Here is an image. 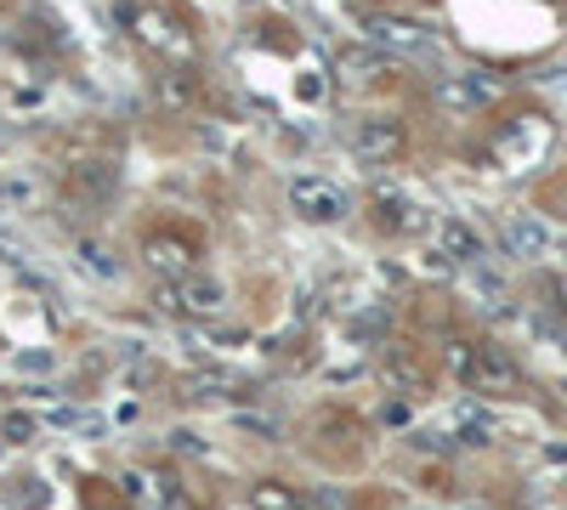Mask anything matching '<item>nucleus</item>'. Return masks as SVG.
I'll list each match as a JSON object with an SVG mask.
<instances>
[{
	"instance_id": "nucleus-9",
	"label": "nucleus",
	"mask_w": 567,
	"mask_h": 510,
	"mask_svg": "<svg viewBox=\"0 0 567 510\" xmlns=\"http://www.w3.org/2000/svg\"><path fill=\"white\" fill-rule=\"evenodd\" d=\"M533 154H540V131H533L528 120H517L506 136H499V159H506L511 170H517V165H533Z\"/></svg>"
},
{
	"instance_id": "nucleus-5",
	"label": "nucleus",
	"mask_w": 567,
	"mask_h": 510,
	"mask_svg": "<svg viewBox=\"0 0 567 510\" xmlns=\"http://www.w3.org/2000/svg\"><path fill=\"white\" fill-rule=\"evenodd\" d=\"M506 250L511 256H545L551 250V227L540 216H511L506 222Z\"/></svg>"
},
{
	"instance_id": "nucleus-15",
	"label": "nucleus",
	"mask_w": 567,
	"mask_h": 510,
	"mask_svg": "<svg viewBox=\"0 0 567 510\" xmlns=\"http://www.w3.org/2000/svg\"><path fill=\"white\" fill-rule=\"evenodd\" d=\"M7 431H12V442H23V437H29V431H35V426H29L23 415H12V420H7Z\"/></svg>"
},
{
	"instance_id": "nucleus-4",
	"label": "nucleus",
	"mask_w": 567,
	"mask_h": 510,
	"mask_svg": "<svg viewBox=\"0 0 567 510\" xmlns=\"http://www.w3.org/2000/svg\"><path fill=\"white\" fill-rule=\"evenodd\" d=\"M370 41L415 57V52H431V29H420L415 18H370Z\"/></svg>"
},
{
	"instance_id": "nucleus-11",
	"label": "nucleus",
	"mask_w": 567,
	"mask_h": 510,
	"mask_svg": "<svg viewBox=\"0 0 567 510\" xmlns=\"http://www.w3.org/2000/svg\"><path fill=\"white\" fill-rule=\"evenodd\" d=\"M438 245H443L454 261H477V256H483V238H477L472 227H465L460 216H449V222L438 227Z\"/></svg>"
},
{
	"instance_id": "nucleus-3",
	"label": "nucleus",
	"mask_w": 567,
	"mask_h": 510,
	"mask_svg": "<svg viewBox=\"0 0 567 510\" xmlns=\"http://www.w3.org/2000/svg\"><path fill=\"white\" fill-rule=\"evenodd\" d=\"M494 97H499V86L483 75V68H460V75H443V86H438V102L449 114H477Z\"/></svg>"
},
{
	"instance_id": "nucleus-8",
	"label": "nucleus",
	"mask_w": 567,
	"mask_h": 510,
	"mask_svg": "<svg viewBox=\"0 0 567 510\" xmlns=\"http://www.w3.org/2000/svg\"><path fill=\"white\" fill-rule=\"evenodd\" d=\"M472 374H477V386H488V392H511V386H517V363H511L506 352H494V347L477 352Z\"/></svg>"
},
{
	"instance_id": "nucleus-6",
	"label": "nucleus",
	"mask_w": 567,
	"mask_h": 510,
	"mask_svg": "<svg viewBox=\"0 0 567 510\" xmlns=\"http://www.w3.org/2000/svg\"><path fill=\"white\" fill-rule=\"evenodd\" d=\"M171 301L182 306V313H193V318H216V313H222V301H227V290H222L216 279H188Z\"/></svg>"
},
{
	"instance_id": "nucleus-13",
	"label": "nucleus",
	"mask_w": 567,
	"mask_h": 510,
	"mask_svg": "<svg viewBox=\"0 0 567 510\" xmlns=\"http://www.w3.org/2000/svg\"><path fill=\"white\" fill-rule=\"evenodd\" d=\"M256 510H295V499H290L279 483H267V488L256 494Z\"/></svg>"
},
{
	"instance_id": "nucleus-14",
	"label": "nucleus",
	"mask_w": 567,
	"mask_h": 510,
	"mask_svg": "<svg viewBox=\"0 0 567 510\" xmlns=\"http://www.w3.org/2000/svg\"><path fill=\"white\" fill-rule=\"evenodd\" d=\"M80 256H86V261H91L97 272H114V261H109V250H103V245H86Z\"/></svg>"
},
{
	"instance_id": "nucleus-7",
	"label": "nucleus",
	"mask_w": 567,
	"mask_h": 510,
	"mask_svg": "<svg viewBox=\"0 0 567 510\" xmlns=\"http://www.w3.org/2000/svg\"><path fill=\"white\" fill-rule=\"evenodd\" d=\"M114 188H120V165H109V159L75 165V193L80 199H114Z\"/></svg>"
},
{
	"instance_id": "nucleus-10",
	"label": "nucleus",
	"mask_w": 567,
	"mask_h": 510,
	"mask_svg": "<svg viewBox=\"0 0 567 510\" xmlns=\"http://www.w3.org/2000/svg\"><path fill=\"white\" fill-rule=\"evenodd\" d=\"M143 256H148V267H154V272H177V279H182V272L193 267V256H188V245H182V238H148V245H143Z\"/></svg>"
},
{
	"instance_id": "nucleus-2",
	"label": "nucleus",
	"mask_w": 567,
	"mask_h": 510,
	"mask_svg": "<svg viewBox=\"0 0 567 510\" xmlns=\"http://www.w3.org/2000/svg\"><path fill=\"white\" fill-rule=\"evenodd\" d=\"M397 148H404V120H392V114L358 120V131H352V154H358L363 165H386V159H397Z\"/></svg>"
},
{
	"instance_id": "nucleus-1",
	"label": "nucleus",
	"mask_w": 567,
	"mask_h": 510,
	"mask_svg": "<svg viewBox=\"0 0 567 510\" xmlns=\"http://www.w3.org/2000/svg\"><path fill=\"white\" fill-rule=\"evenodd\" d=\"M290 211L302 222H341L347 216V193L329 177H295L290 182Z\"/></svg>"
},
{
	"instance_id": "nucleus-12",
	"label": "nucleus",
	"mask_w": 567,
	"mask_h": 510,
	"mask_svg": "<svg viewBox=\"0 0 567 510\" xmlns=\"http://www.w3.org/2000/svg\"><path fill=\"white\" fill-rule=\"evenodd\" d=\"M159 97L171 102V109H188V102H193V80H188V75H165V80H159Z\"/></svg>"
}]
</instances>
